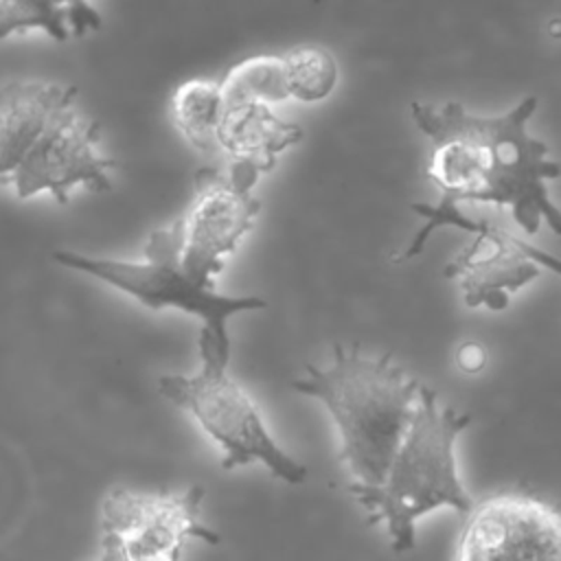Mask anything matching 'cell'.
<instances>
[{
	"instance_id": "obj_1",
	"label": "cell",
	"mask_w": 561,
	"mask_h": 561,
	"mask_svg": "<svg viewBox=\"0 0 561 561\" xmlns=\"http://www.w3.org/2000/svg\"><path fill=\"white\" fill-rule=\"evenodd\" d=\"M535 107L537 96H524L495 116L473 114L458 101L412 103V118L430 140L427 175L438 199L412 204L423 226L401 259L421 254L438 228L473 232L478 217L462 213V204L473 202L511 210L515 224L528 234H535L541 224L561 232V215L548 193V182L557 180L561 169L548 156V145L528 131Z\"/></svg>"
},
{
	"instance_id": "obj_2",
	"label": "cell",
	"mask_w": 561,
	"mask_h": 561,
	"mask_svg": "<svg viewBox=\"0 0 561 561\" xmlns=\"http://www.w3.org/2000/svg\"><path fill=\"white\" fill-rule=\"evenodd\" d=\"M294 388L329 410L340 430V462L351 484H381L403 440L423 383L408 375L392 355H366L357 344L333 346L324 366H305Z\"/></svg>"
},
{
	"instance_id": "obj_3",
	"label": "cell",
	"mask_w": 561,
	"mask_h": 561,
	"mask_svg": "<svg viewBox=\"0 0 561 561\" xmlns=\"http://www.w3.org/2000/svg\"><path fill=\"white\" fill-rule=\"evenodd\" d=\"M469 423V414L443 405L438 394L423 386L381 484H351V493L366 508L368 522L386 524L394 550L414 546L416 519L434 508L449 506L467 515L473 506L458 478L454 456L456 438Z\"/></svg>"
},
{
	"instance_id": "obj_4",
	"label": "cell",
	"mask_w": 561,
	"mask_h": 561,
	"mask_svg": "<svg viewBox=\"0 0 561 561\" xmlns=\"http://www.w3.org/2000/svg\"><path fill=\"white\" fill-rule=\"evenodd\" d=\"M142 261H123L107 256H90L72 250H55V263L92 276L118 291L131 296L149 309L173 307L202 320L199 340L230 351L226 320L243 313L265 309L261 296H228L215 289V283H199L180 265L175 237L171 226L153 230L142 248Z\"/></svg>"
},
{
	"instance_id": "obj_5",
	"label": "cell",
	"mask_w": 561,
	"mask_h": 561,
	"mask_svg": "<svg viewBox=\"0 0 561 561\" xmlns=\"http://www.w3.org/2000/svg\"><path fill=\"white\" fill-rule=\"evenodd\" d=\"M199 373L162 375L160 394L186 410L221 447L224 469L261 462L278 480L302 482L307 469L276 445L250 394L226 373L230 351L199 340Z\"/></svg>"
},
{
	"instance_id": "obj_6",
	"label": "cell",
	"mask_w": 561,
	"mask_h": 561,
	"mask_svg": "<svg viewBox=\"0 0 561 561\" xmlns=\"http://www.w3.org/2000/svg\"><path fill=\"white\" fill-rule=\"evenodd\" d=\"M261 175L245 167H202L186 210L169 224L182 270L199 283L224 270V256L252 230L261 213L252 188Z\"/></svg>"
},
{
	"instance_id": "obj_7",
	"label": "cell",
	"mask_w": 561,
	"mask_h": 561,
	"mask_svg": "<svg viewBox=\"0 0 561 561\" xmlns=\"http://www.w3.org/2000/svg\"><path fill=\"white\" fill-rule=\"evenodd\" d=\"M202 486L180 493H145L123 486L107 491L101 504V539L123 561H180L184 541L195 537L219 543V535L199 519Z\"/></svg>"
},
{
	"instance_id": "obj_8",
	"label": "cell",
	"mask_w": 561,
	"mask_h": 561,
	"mask_svg": "<svg viewBox=\"0 0 561 561\" xmlns=\"http://www.w3.org/2000/svg\"><path fill=\"white\" fill-rule=\"evenodd\" d=\"M114 160L101 153V129L77 107V96L61 103L11 175L20 199L50 193L66 204L72 188L101 193L112 188Z\"/></svg>"
},
{
	"instance_id": "obj_9",
	"label": "cell",
	"mask_w": 561,
	"mask_h": 561,
	"mask_svg": "<svg viewBox=\"0 0 561 561\" xmlns=\"http://www.w3.org/2000/svg\"><path fill=\"white\" fill-rule=\"evenodd\" d=\"M456 561H561L559 513L522 491L486 495L467 513Z\"/></svg>"
},
{
	"instance_id": "obj_10",
	"label": "cell",
	"mask_w": 561,
	"mask_h": 561,
	"mask_svg": "<svg viewBox=\"0 0 561 561\" xmlns=\"http://www.w3.org/2000/svg\"><path fill=\"white\" fill-rule=\"evenodd\" d=\"M471 243L445 267L447 278H456L469 307L502 311L519 287L533 283L543 270L559 274V261L511 234L508 230L480 217Z\"/></svg>"
},
{
	"instance_id": "obj_11",
	"label": "cell",
	"mask_w": 561,
	"mask_h": 561,
	"mask_svg": "<svg viewBox=\"0 0 561 561\" xmlns=\"http://www.w3.org/2000/svg\"><path fill=\"white\" fill-rule=\"evenodd\" d=\"M300 138L298 125L278 118L267 103L224 92L215 77V116L204 156L217 158L219 167H245L263 175Z\"/></svg>"
},
{
	"instance_id": "obj_12",
	"label": "cell",
	"mask_w": 561,
	"mask_h": 561,
	"mask_svg": "<svg viewBox=\"0 0 561 561\" xmlns=\"http://www.w3.org/2000/svg\"><path fill=\"white\" fill-rule=\"evenodd\" d=\"M77 96V88L11 79L0 83V184L11 180L53 112Z\"/></svg>"
},
{
	"instance_id": "obj_13",
	"label": "cell",
	"mask_w": 561,
	"mask_h": 561,
	"mask_svg": "<svg viewBox=\"0 0 561 561\" xmlns=\"http://www.w3.org/2000/svg\"><path fill=\"white\" fill-rule=\"evenodd\" d=\"M101 28V15L88 0H0V39L42 31L57 42Z\"/></svg>"
},
{
	"instance_id": "obj_14",
	"label": "cell",
	"mask_w": 561,
	"mask_h": 561,
	"mask_svg": "<svg viewBox=\"0 0 561 561\" xmlns=\"http://www.w3.org/2000/svg\"><path fill=\"white\" fill-rule=\"evenodd\" d=\"M217 83L224 92L259 103H278L291 99V81L287 57L283 55H254L232 64Z\"/></svg>"
},
{
	"instance_id": "obj_15",
	"label": "cell",
	"mask_w": 561,
	"mask_h": 561,
	"mask_svg": "<svg viewBox=\"0 0 561 561\" xmlns=\"http://www.w3.org/2000/svg\"><path fill=\"white\" fill-rule=\"evenodd\" d=\"M285 57L291 81V99L313 103L331 94L337 81V64L327 48L305 44L285 50Z\"/></svg>"
},
{
	"instance_id": "obj_16",
	"label": "cell",
	"mask_w": 561,
	"mask_h": 561,
	"mask_svg": "<svg viewBox=\"0 0 561 561\" xmlns=\"http://www.w3.org/2000/svg\"><path fill=\"white\" fill-rule=\"evenodd\" d=\"M456 364L465 373H478L486 364V351L478 342H465L456 353Z\"/></svg>"
},
{
	"instance_id": "obj_17",
	"label": "cell",
	"mask_w": 561,
	"mask_h": 561,
	"mask_svg": "<svg viewBox=\"0 0 561 561\" xmlns=\"http://www.w3.org/2000/svg\"><path fill=\"white\" fill-rule=\"evenodd\" d=\"M90 561H123V559H121V554L116 552V548L112 543L101 539V552H99L96 559H90Z\"/></svg>"
},
{
	"instance_id": "obj_18",
	"label": "cell",
	"mask_w": 561,
	"mask_h": 561,
	"mask_svg": "<svg viewBox=\"0 0 561 561\" xmlns=\"http://www.w3.org/2000/svg\"><path fill=\"white\" fill-rule=\"evenodd\" d=\"M116 552H118V550H116ZM121 559H123V557H121Z\"/></svg>"
}]
</instances>
